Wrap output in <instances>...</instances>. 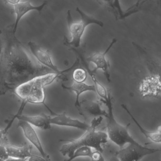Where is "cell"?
I'll use <instances>...</instances> for the list:
<instances>
[{
  "label": "cell",
  "instance_id": "6da1fadb",
  "mask_svg": "<svg viewBox=\"0 0 161 161\" xmlns=\"http://www.w3.org/2000/svg\"><path fill=\"white\" fill-rule=\"evenodd\" d=\"M14 24L1 34L2 52L0 58V96L14 91L19 86L36 77L53 72L40 64L18 39Z\"/></svg>",
  "mask_w": 161,
  "mask_h": 161
},
{
  "label": "cell",
  "instance_id": "7a4b0ae2",
  "mask_svg": "<svg viewBox=\"0 0 161 161\" xmlns=\"http://www.w3.org/2000/svg\"><path fill=\"white\" fill-rule=\"evenodd\" d=\"M80 60L75 61L72 66L59 73L52 72L44 76L34 78L19 86L14 92L18 97L22 100L21 104L26 106L28 103L43 104L52 114H55L45 103L46 94L45 87L52 83L57 78H60L66 72H69L79 65Z\"/></svg>",
  "mask_w": 161,
  "mask_h": 161
},
{
  "label": "cell",
  "instance_id": "3957f363",
  "mask_svg": "<svg viewBox=\"0 0 161 161\" xmlns=\"http://www.w3.org/2000/svg\"><path fill=\"white\" fill-rule=\"evenodd\" d=\"M103 119L102 117L94 118L89 125L88 129L80 138L69 140V143L61 147L60 153L64 156H71L75 150L79 148L86 147L93 148L96 151L103 152L102 145L108 141L107 133L101 131L96 130V128L99 126Z\"/></svg>",
  "mask_w": 161,
  "mask_h": 161
},
{
  "label": "cell",
  "instance_id": "277c9868",
  "mask_svg": "<svg viewBox=\"0 0 161 161\" xmlns=\"http://www.w3.org/2000/svg\"><path fill=\"white\" fill-rule=\"evenodd\" d=\"M102 101L106 104L108 108V116L107 118V136L110 139L119 147L122 148L126 144H136V141L130 134L129 129L130 123L124 126L119 123L115 118L113 112V103L110 94H108L107 100Z\"/></svg>",
  "mask_w": 161,
  "mask_h": 161
},
{
  "label": "cell",
  "instance_id": "5b68a950",
  "mask_svg": "<svg viewBox=\"0 0 161 161\" xmlns=\"http://www.w3.org/2000/svg\"><path fill=\"white\" fill-rule=\"evenodd\" d=\"M76 11L80 14L81 20L78 22H74L72 19L70 10L68 11L67 21L69 30L71 35V40L69 41L67 38L64 36V45L69 48L75 49L80 47V46L82 37L87 26L91 24H96L101 27L104 26V24L102 21L86 14L79 7H77Z\"/></svg>",
  "mask_w": 161,
  "mask_h": 161
},
{
  "label": "cell",
  "instance_id": "8992f818",
  "mask_svg": "<svg viewBox=\"0 0 161 161\" xmlns=\"http://www.w3.org/2000/svg\"><path fill=\"white\" fill-rule=\"evenodd\" d=\"M160 151L159 149L151 148L142 146L139 143L129 144L117 152L119 161H139L147 155Z\"/></svg>",
  "mask_w": 161,
  "mask_h": 161
},
{
  "label": "cell",
  "instance_id": "52a82bcc",
  "mask_svg": "<svg viewBox=\"0 0 161 161\" xmlns=\"http://www.w3.org/2000/svg\"><path fill=\"white\" fill-rule=\"evenodd\" d=\"M18 126L22 130L24 136L31 143V146H34L39 152L41 157L47 161H50V157L45 151L39 136L34 127L27 122L21 120H19Z\"/></svg>",
  "mask_w": 161,
  "mask_h": 161
},
{
  "label": "cell",
  "instance_id": "ba28073f",
  "mask_svg": "<svg viewBox=\"0 0 161 161\" xmlns=\"http://www.w3.org/2000/svg\"><path fill=\"white\" fill-rule=\"evenodd\" d=\"M139 90L143 97H158L161 92V78L159 75L145 77L140 82Z\"/></svg>",
  "mask_w": 161,
  "mask_h": 161
},
{
  "label": "cell",
  "instance_id": "9c48e42d",
  "mask_svg": "<svg viewBox=\"0 0 161 161\" xmlns=\"http://www.w3.org/2000/svg\"><path fill=\"white\" fill-rule=\"evenodd\" d=\"M116 42L117 39L114 38L104 52L97 53H94L90 55L86 59L88 62L93 63L96 65V68L94 70H93V72L95 73L98 69H102L104 73V75L106 77L107 81L109 83L111 82V81L109 70L110 64L109 62L106 60L105 56L107 53L109 52L111 48L116 43Z\"/></svg>",
  "mask_w": 161,
  "mask_h": 161
},
{
  "label": "cell",
  "instance_id": "30bf717a",
  "mask_svg": "<svg viewBox=\"0 0 161 161\" xmlns=\"http://www.w3.org/2000/svg\"><path fill=\"white\" fill-rule=\"evenodd\" d=\"M105 5H107L109 11L111 12L114 16L115 19L117 20L123 19L133 14L139 12L141 10V7L146 3V1H137L135 4L131 7H130L128 10L123 11L120 7L119 1H102Z\"/></svg>",
  "mask_w": 161,
  "mask_h": 161
},
{
  "label": "cell",
  "instance_id": "8fae6325",
  "mask_svg": "<svg viewBox=\"0 0 161 161\" xmlns=\"http://www.w3.org/2000/svg\"><path fill=\"white\" fill-rule=\"evenodd\" d=\"M50 116L44 114L35 116L26 115L23 114L16 115L15 114L9 120L8 123L12 125L15 119H17L19 120L27 122L33 127H36L41 130H50L51 128L52 125L50 123Z\"/></svg>",
  "mask_w": 161,
  "mask_h": 161
},
{
  "label": "cell",
  "instance_id": "7c38bea8",
  "mask_svg": "<svg viewBox=\"0 0 161 161\" xmlns=\"http://www.w3.org/2000/svg\"><path fill=\"white\" fill-rule=\"evenodd\" d=\"M28 46L33 56L40 64L51 69L53 72L57 73L61 72V70L53 64L48 52L44 51L40 46L32 41L28 43Z\"/></svg>",
  "mask_w": 161,
  "mask_h": 161
},
{
  "label": "cell",
  "instance_id": "4fadbf2b",
  "mask_svg": "<svg viewBox=\"0 0 161 161\" xmlns=\"http://www.w3.org/2000/svg\"><path fill=\"white\" fill-rule=\"evenodd\" d=\"M50 123L51 125L73 127L85 131H86L89 127V125L86 122L71 118L67 115L65 112L61 114H55L53 117L51 116Z\"/></svg>",
  "mask_w": 161,
  "mask_h": 161
},
{
  "label": "cell",
  "instance_id": "5bb4252c",
  "mask_svg": "<svg viewBox=\"0 0 161 161\" xmlns=\"http://www.w3.org/2000/svg\"><path fill=\"white\" fill-rule=\"evenodd\" d=\"M47 1H45L39 6H34L30 1L21 2L19 1L18 3L14 4V10L16 17L15 21L14 23V32L15 33L16 32L19 23L25 14L32 11H36L40 14L45 6L47 4Z\"/></svg>",
  "mask_w": 161,
  "mask_h": 161
},
{
  "label": "cell",
  "instance_id": "9a60e30c",
  "mask_svg": "<svg viewBox=\"0 0 161 161\" xmlns=\"http://www.w3.org/2000/svg\"><path fill=\"white\" fill-rule=\"evenodd\" d=\"M62 86L64 89L73 91L76 93V98L75 103V106L78 109L79 114L85 117L80 101V96L82 93L86 92V91L96 92V88H95L94 85H88L84 83H79L74 81L73 84L70 86H66L65 85L62 84Z\"/></svg>",
  "mask_w": 161,
  "mask_h": 161
},
{
  "label": "cell",
  "instance_id": "2e32d148",
  "mask_svg": "<svg viewBox=\"0 0 161 161\" xmlns=\"http://www.w3.org/2000/svg\"><path fill=\"white\" fill-rule=\"evenodd\" d=\"M8 156L10 158L15 159L27 160L33 155V147L29 144H24L23 146H16L8 144L5 146Z\"/></svg>",
  "mask_w": 161,
  "mask_h": 161
},
{
  "label": "cell",
  "instance_id": "e0dca14e",
  "mask_svg": "<svg viewBox=\"0 0 161 161\" xmlns=\"http://www.w3.org/2000/svg\"><path fill=\"white\" fill-rule=\"evenodd\" d=\"M70 50L73 51L76 54L79 56V58L82 61V63L83 64L84 66L85 67L86 69L87 70V72L88 74L90 75L91 77L92 80L94 83L95 88H96V92L97 93L98 95L103 99L104 101L107 100L108 98V94L105 87L100 83L96 79L95 76V73L93 72V70H91L89 69V66L87 64V63L86 61L84 55L83 54L82 52L79 51L77 49L73 48H69Z\"/></svg>",
  "mask_w": 161,
  "mask_h": 161
},
{
  "label": "cell",
  "instance_id": "ac0fdd59",
  "mask_svg": "<svg viewBox=\"0 0 161 161\" xmlns=\"http://www.w3.org/2000/svg\"><path fill=\"white\" fill-rule=\"evenodd\" d=\"M123 109H124L126 111L127 113L129 114L131 118L132 119L136 125L138 127V129L140 130V131L142 134H144L145 137L147 139L151 140L152 142L156 143H160L161 142V126H159L158 130L156 131H150L147 130H145L143 127H142L141 125L139 124V122L136 120V119L135 118L131 113H130L129 109L127 108V106L124 104H121Z\"/></svg>",
  "mask_w": 161,
  "mask_h": 161
},
{
  "label": "cell",
  "instance_id": "d6986e66",
  "mask_svg": "<svg viewBox=\"0 0 161 161\" xmlns=\"http://www.w3.org/2000/svg\"><path fill=\"white\" fill-rule=\"evenodd\" d=\"M86 111L91 115L98 117L104 116L107 118L108 113L105 110H103L101 107L100 104L99 103L93 102L88 103L86 105Z\"/></svg>",
  "mask_w": 161,
  "mask_h": 161
},
{
  "label": "cell",
  "instance_id": "ffe728a7",
  "mask_svg": "<svg viewBox=\"0 0 161 161\" xmlns=\"http://www.w3.org/2000/svg\"><path fill=\"white\" fill-rule=\"evenodd\" d=\"M92 152L91 148L86 147H81L76 149L72 155L64 161H72L76 158L80 157H90Z\"/></svg>",
  "mask_w": 161,
  "mask_h": 161
},
{
  "label": "cell",
  "instance_id": "44dd1931",
  "mask_svg": "<svg viewBox=\"0 0 161 161\" xmlns=\"http://www.w3.org/2000/svg\"><path fill=\"white\" fill-rule=\"evenodd\" d=\"M72 76L74 82L79 83H82L84 82L86 80L87 78V73L83 69H75Z\"/></svg>",
  "mask_w": 161,
  "mask_h": 161
},
{
  "label": "cell",
  "instance_id": "7402d4cb",
  "mask_svg": "<svg viewBox=\"0 0 161 161\" xmlns=\"http://www.w3.org/2000/svg\"><path fill=\"white\" fill-rule=\"evenodd\" d=\"M4 144H0V161H6L9 158Z\"/></svg>",
  "mask_w": 161,
  "mask_h": 161
},
{
  "label": "cell",
  "instance_id": "603a6c76",
  "mask_svg": "<svg viewBox=\"0 0 161 161\" xmlns=\"http://www.w3.org/2000/svg\"><path fill=\"white\" fill-rule=\"evenodd\" d=\"M90 158H91V161H105V159L101 153L97 151L92 152Z\"/></svg>",
  "mask_w": 161,
  "mask_h": 161
},
{
  "label": "cell",
  "instance_id": "cb8c5ba5",
  "mask_svg": "<svg viewBox=\"0 0 161 161\" xmlns=\"http://www.w3.org/2000/svg\"><path fill=\"white\" fill-rule=\"evenodd\" d=\"M6 134H7L4 132L3 130H0V144L7 145L9 144L6 136Z\"/></svg>",
  "mask_w": 161,
  "mask_h": 161
},
{
  "label": "cell",
  "instance_id": "d4e9b609",
  "mask_svg": "<svg viewBox=\"0 0 161 161\" xmlns=\"http://www.w3.org/2000/svg\"><path fill=\"white\" fill-rule=\"evenodd\" d=\"M27 161H47L45 160L43 157L40 156H37V155L33 154L31 157L28 158Z\"/></svg>",
  "mask_w": 161,
  "mask_h": 161
},
{
  "label": "cell",
  "instance_id": "484cf974",
  "mask_svg": "<svg viewBox=\"0 0 161 161\" xmlns=\"http://www.w3.org/2000/svg\"><path fill=\"white\" fill-rule=\"evenodd\" d=\"M2 32V31L0 30V55L1 54L3 48L2 41L1 39Z\"/></svg>",
  "mask_w": 161,
  "mask_h": 161
},
{
  "label": "cell",
  "instance_id": "4316f807",
  "mask_svg": "<svg viewBox=\"0 0 161 161\" xmlns=\"http://www.w3.org/2000/svg\"><path fill=\"white\" fill-rule=\"evenodd\" d=\"M6 161H27V160H22V159H15V158L9 157Z\"/></svg>",
  "mask_w": 161,
  "mask_h": 161
},
{
  "label": "cell",
  "instance_id": "83f0119b",
  "mask_svg": "<svg viewBox=\"0 0 161 161\" xmlns=\"http://www.w3.org/2000/svg\"><path fill=\"white\" fill-rule=\"evenodd\" d=\"M108 161H119L116 156H113L109 159Z\"/></svg>",
  "mask_w": 161,
  "mask_h": 161
},
{
  "label": "cell",
  "instance_id": "f1b7e54d",
  "mask_svg": "<svg viewBox=\"0 0 161 161\" xmlns=\"http://www.w3.org/2000/svg\"><path fill=\"white\" fill-rule=\"evenodd\" d=\"M19 1H16V0H15V1H6V2L10 3V4L14 5V4H15L16 3H18Z\"/></svg>",
  "mask_w": 161,
  "mask_h": 161
}]
</instances>
